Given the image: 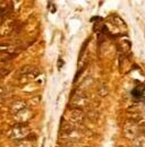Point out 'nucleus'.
<instances>
[]
</instances>
